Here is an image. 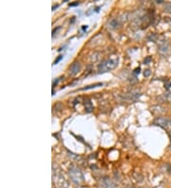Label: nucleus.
I'll use <instances>...</instances> for the list:
<instances>
[{"label": "nucleus", "instance_id": "8", "mask_svg": "<svg viewBox=\"0 0 171 188\" xmlns=\"http://www.w3.org/2000/svg\"><path fill=\"white\" fill-rule=\"evenodd\" d=\"M169 50H170V47L167 43H163L162 45L159 46V52H160V54H162V55L167 54L169 52Z\"/></svg>", "mask_w": 171, "mask_h": 188}, {"label": "nucleus", "instance_id": "11", "mask_svg": "<svg viewBox=\"0 0 171 188\" xmlns=\"http://www.w3.org/2000/svg\"><path fill=\"white\" fill-rule=\"evenodd\" d=\"M100 58H101L100 52H93V54H91V56H90V61L94 63V62L99 61Z\"/></svg>", "mask_w": 171, "mask_h": 188}, {"label": "nucleus", "instance_id": "12", "mask_svg": "<svg viewBox=\"0 0 171 188\" xmlns=\"http://www.w3.org/2000/svg\"><path fill=\"white\" fill-rule=\"evenodd\" d=\"M68 156L70 157V158L71 160H73V161H78L81 160V157L79 155H77L73 152H70V151H68Z\"/></svg>", "mask_w": 171, "mask_h": 188}, {"label": "nucleus", "instance_id": "4", "mask_svg": "<svg viewBox=\"0 0 171 188\" xmlns=\"http://www.w3.org/2000/svg\"><path fill=\"white\" fill-rule=\"evenodd\" d=\"M154 124L159 125V127L163 128H168L171 127V119L165 118V117H158L154 120Z\"/></svg>", "mask_w": 171, "mask_h": 188}, {"label": "nucleus", "instance_id": "6", "mask_svg": "<svg viewBox=\"0 0 171 188\" xmlns=\"http://www.w3.org/2000/svg\"><path fill=\"white\" fill-rule=\"evenodd\" d=\"M141 92L138 91V90H133V91H130V92H128V93H126V95H125V99H127V100L128 101H137L138 99L141 97Z\"/></svg>", "mask_w": 171, "mask_h": 188}, {"label": "nucleus", "instance_id": "24", "mask_svg": "<svg viewBox=\"0 0 171 188\" xmlns=\"http://www.w3.org/2000/svg\"><path fill=\"white\" fill-rule=\"evenodd\" d=\"M157 2L158 3H161V2H163V0H157Z\"/></svg>", "mask_w": 171, "mask_h": 188}, {"label": "nucleus", "instance_id": "1", "mask_svg": "<svg viewBox=\"0 0 171 188\" xmlns=\"http://www.w3.org/2000/svg\"><path fill=\"white\" fill-rule=\"evenodd\" d=\"M53 184L55 188H70V181L56 164H53Z\"/></svg>", "mask_w": 171, "mask_h": 188}, {"label": "nucleus", "instance_id": "17", "mask_svg": "<svg viewBox=\"0 0 171 188\" xmlns=\"http://www.w3.org/2000/svg\"><path fill=\"white\" fill-rule=\"evenodd\" d=\"M164 87H165V90H171V82L170 81H167L164 84Z\"/></svg>", "mask_w": 171, "mask_h": 188}, {"label": "nucleus", "instance_id": "25", "mask_svg": "<svg viewBox=\"0 0 171 188\" xmlns=\"http://www.w3.org/2000/svg\"><path fill=\"white\" fill-rule=\"evenodd\" d=\"M63 1H64V2H66V1H68V0H63Z\"/></svg>", "mask_w": 171, "mask_h": 188}, {"label": "nucleus", "instance_id": "21", "mask_svg": "<svg viewBox=\"0 0 171 188\" xmlns=\"http://www.w3.org/2000/svg\"><path fill=\"white\" fill-rule=\"evenodd\" d=\"M140 70H141V69H140V67H137V69H135V70H134V74H139Z\"/></svg>", "mask_w": 171, "mask_h": 188}, {"label": "nucleus", "instance_id": "14", "mask_svg": "<svg viewBox=\"0 0 171 188\" xmlns=\"http://www.w3.org/2000/svg\"><path fill=\"white\" fill-rule=\"evenodd\" d=\"M119 25H120V21H119V19H114V20L110 21V27L112 29H117L119 27Z\"/></svg>", "mask_w": 171, "mask_h": 188}, {"label": "nucleus", "instance_id": "20", "mask_svg": "<svg viewBox=\"0 0 171 188\" xmlns=\"http://www.w3.org/2000/svg\"><path fill=\"white\" fill-rule=\"evenodd\" d=\"M151 60H152V58H151V57H150V56H148V57H147V58L146 59H144V64H149V63L150 62H151Z\"/></svg>", "mask_w": 171, "mask_h": 188}, {"label": "nucleus", "instance_id": "15", "mask_svg": "<svg viewBox=\"0 0 171 188\" xmlns=\"http://www.w3.org/2000/svg\"><path fill=\"white\" fill-rule=\"evenodd\" d=\"M147 39L150 42H155V41H157V39H158V35L156 33H151L150 35L147 36Z\"/></svg>", "mask_w": 171, "mask_h": 188}, {"label": "nucleus", "instance_id": "9", "mask_svg": "<svg viewBox=\"0 0 171 188\" xmlns=\"http://www.w3.org/2000/svg\"><path fill=\"white\" fill-rule=\"evenodd\" d=\"M152 112L155 114H161V113H164L165 112V108L162 106H155L152 107Z\"/></svg>", "mask_w": 171, "mask_h": 188}, {"label": "nucleus", "instance_id": "23", "mask_svg": "<svg viewBox=\"0 0 171 188\" xmlns=\"http://www.w3.org/2000/svg\"><path fill=\"white\" fill-rule=\"evenodd\" d=\"M78 4H79L78 2H74V4H70V6H71V7H72V6H77Z\"/></svg>", "mask_w": 171, "mask_h": 188}, {"label": "nucleus", "instance_id": "3", "mask_svg": "<svg viewBox=\"0 0 171 188\" xmlns=\"http://www.w3.org/2000/svg\"><path fill=\"white\" fill-rule=\"evenodd\" d=\"M69 176L70 180L74 182L75 184H80L81 182L85 181V177L83 174L82 170L75 165H72L69 168Z\"/></svg>", "mask_w": 171, "mask_h": 188}, {"label": "nucleus", "instance_id": "2", "mask_svg": "<svg viewBox=\"0 0 171 188\" xmlns=\"http://www.w3.org/2000/svg\"><path fill=\"white\" fill-rule=\"evenodd\" d=\"M118 63H119V57L117 55H112L108 59L103 61L101 64L98 66V72L105 73L107 71H110L118 66Z\"/></svg>", "mask_w": 171, "mask_h": 188}, {"label": "nucleus", "instance_id": "18", "mask_svg": "<svg viewBox=\"0 0 171 188\" xmlns=\"http://www.w3.org/2000/svg\"><path fill=\"white\" fill-rule=\"evenodd\" d=\"M164 97H165V100L167 101H171V91H169L167 94H164Z\"/></svg>", "mask_w": 171, "mask_h": 188}, {"label": "nucleus", "instance_id": "10", "mask_svg": "<svg viewBox=\"0 0 171 188\" xmlns=\"http://www.w3.org/2000/svg\"><path fill=\"white\" fill-rule=\"evenodd\" d=\"M103 84L102 83H97V84H93V85H90V86H87L83 88H80L79 90H92V88H95L98 87H102Z\"/></svg>", "mask_w": 171, "mask_h": 188}, {"label": "nucleus", "instance_id": "19", "mask_svg": "<svg viewBox=\"0 0 171 188\" xmlns=\"http://www.w3.org/2000/svg\"><path fill=\"white\" fill-rule=\"evenodd\" d=\"M150 74H151V70H144V77H149Z\"/></svg>", "mask_w": 171, "mask_h": 188}, {"label": "nucleus", "instance_id": "22", "mask_svg": "<svg viewBox=\"0 0 171 188\" xmlns=\"http://www.w3.org/2000/svg\"><path fill=\"white\" fill-rule=\"evenodd\" d=\"M62 58H63V56H60V57H58V58H57V59H56V60L54 61V63H53V64H54V65H56V64H57V63H58V62H59V61H60V60H61Z\"/></svg>", "mask_w": 171, "mask_h": 188}, {"label": "nucleus", "instance_id": "13", "mask_svg": "<svg viewBox=\"0 0 171 188\" xmlns=\"http://www.w3.org/2000/svg\"><path fill=\"white\" fill-rule=\"evenodd\" d=\"M85 108H86V111H87V112H91V111H92L93 106H92V104H91L90 101L87 100V101L85 102Z\"/></svg>", "mask_w": 171, "mask_h": 188}, {"label": "nucleus", "instance_id": "7", "mask_svg": "<svg viewBox=\"0 0 171 188\" xmlns=\"http://www.w3.org/2000/svg\"><path fill=\"white\" fill-rule=\"evenodd\" d=\"M81 71V64L79 62H74L70 67V73L71 75H76Z\"/></svg>", "mask_w": 171, "mask_h": 188}, {"label": "nucleus", "instance_id": "16", "mask_svg": "<svg viewBox=\"0 0 171 188\" xmlns=\"http://www.w3.org/2000/svg\"><path fill=\"white\" fill-rule=\"evenodd\" d=\"M164 10L167 13H171V2L170 3H167V5H165V6H164Z\"/></svg>", "mask_w": 171, "mask_h": 188}, {"label": "nucleus", "instance_id": "5", "mask_svg": "<svg viewBox=\"0 0 171 188\" xmlns=\"http://www.w3.org/2000/svg\"><path fill=\"white\" fill-rule=\"evenodd\" d=\"M100 184L104 188H117V184L108 177H104L100 181Z\"/></svg>", "mask_w": 171, "mask_h": 188}]
</instances>
